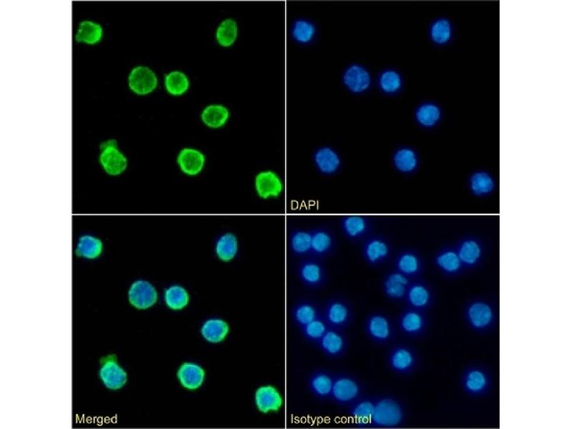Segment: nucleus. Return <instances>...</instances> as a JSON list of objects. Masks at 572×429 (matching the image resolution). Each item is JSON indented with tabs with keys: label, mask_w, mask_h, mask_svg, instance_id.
Segmentation results:
<instances>
[{
	"label": "nucleus",
	"mask_w": 572,
	"mask_h": 429,
	"mask_svg": "<svg viewBox=\"0 0 572 429\" xmlns=\"http://www.w3.org/2000/svg\"><path fill=\"white\" fill-rule=\"evenodd\" d=\"M374 408L369 428H393L403 425L407 410L403 401L391 393L374 395Z\"/></svg>",
	"instance_id": "1"
},
{
	"label": "nucleus",
	"mask_w": 572,
	"mask_h": 429,
	"mask_svg": "<svg viewBox=\"0 0 572 429\" xmlns=\"http://www.w3.org/2000/svg\"><path fill=\"white\" fill-rule=\"evenodd\" d=\"M362 328L372 343L383 347L394 343L398 335L396 321L382 310L369 313L364 319Z\"/></svg>",
	"instance_id": "2"
},
{
	"label": "nucleus",
	"mask_w": 572,
	"mask_h": 429,
	"mask_svg": "<svg viewBox=\"0 0 572 429\" xmlns=\"http://www.w3.org/2000/svg\"><path fill=\"white\" fill-rule=\"evenodd\" d=\"M322 316L330 327L347 330L354 323L356 312L349 298L342 293L334 294L322 303Z\"/></svg>",
	"instance_id": "3"
},
{
	"label": "nucleus",
	"mask_w": 572,
	"mask_h": 429,
	"mask_svg": "<svg viewBox=\"0 0 572 429\" xmlns=\"http://www.w3.org/2000/svg\"><path fill=\"white\" fill-rule=\"evenodd\" d=\"M366 391V385L359 376L349 371L334 372L331 400L336 405L347 408Z\"/></svg>",
	"instance_id": "4"
},
{
	"label": "nucleus",
	"mask_w": 572,
	"mask_h": 429,
	"mask_svg": "<svg viewBox=\"0 0 572 429\" xmlns=\"http://www.w3.org/2000/svg\"><path fill=\"white\" fill-rule=\"evenodd\" d=\"M364 261L372 268H380L389 262L394 255L391 240L385 235L374 232L360 244Z\"/></svg>",
	"instance_id": "5"
},
{
	"label": "nucleus",
	"mask_w": 572,
	"mask_h": 429,
	"mask_svg": "<svg viewBox=\"0 0 572 429\" xmlns=\"http://www.w3.org/2000/svg\"><path fill=\"white\" fill-rule=\"evenodd\" d=\"M453 244L465 269L479 267L488 253L486 241L476 234L464 235Z\"/></svg>",
	"instance_id": "6"
},
{
	"label": "nucleus",
	"mask_w": 572,
	"mask_h": 429,
	"mask_svg": "<svg viewBox=\"0 0 572 429\" xmlns=\"http://www.w3.org/2000/svg\"><path fill=\"white\" fill-rule=\"evenodd\" d=\"M298 275L302 283L311 291L325 288L330 276L325 260L313 256L302 258L298 265Z\"/></svg>",
	"instance_id": "7"
},
{
	"label": "nucleus",
	"mask_w": 572,
	"mask_h": 429,
	"mask_svg": "<svg viewBox=\"0 0 572 429\" xmlns=\"http://www.w3.org/2000/svg\"><path fill=\"white\" fill-rule=\"evenodd\" d=\"M386 363L392 373L405 376L415 370L418 365V357L415 350L409 345L394 343L389 346L386 353Z\"/></svg>",
	"instance_id": "8"
},
{
	"label": "nucleus",
	"mask_w": 572,
	"mask_h": 429,
	"mask_svg": "<svg viewBox=\"0 0 572 429\" xmlns=\"http://www.w3.org/2000/svg\"><path fill=\"white\" fill-rule=\"evenodd\" d=\"M341 233L349 242L360 244L375 232V223L372 217L365 215L342 216L338 219Z\"/></svg>",
	"instance_id": "9"
},
{
	"label": "nucleus",
	"mask_w": 572,
	"mask_h": 429,
	"mask_svg": "<svg viewBox=\"0 0 572 429\" xmlns=\"http://www.w3.org/2000/svg\"><path fill=\"white\" fill-rule=\"evenodd\" d=\"M394 268L403 273L412 281L418 279L423 274L425 261L419 250L405 247L394 255Z\"/></svg>",
	"instance_id": "10"
},
{
	"label": "nucleus",
	"mask_w": 572,
	"mask_h": 429,
	"mask_svg": "<svg viewBox=\"0 0 572 429\" xmlns=\"http://www.w3.org/2000/svg\"><path fill=\"white\" fill-rule=\"evenodd\" d=\"M316 346L328 358L338 360L348 353L350 338L347 330L330 327Z\"/></svg>",
	"instance_id": "11"
},
{
	"label": "nucleus",
	"mask_w": 572,
	"mask_h": 429,
	"mask_svg": "<svg viewBox=\"0 0 572 429\" xmlns=\"http://www.w3.org/2000/svg\"><path fill=\"white\" fill-rule=\"evenodd\" d=\"M337 251V237L330 226L321 225L312 228V245L310 256L326 261L334 256Z\"/></svg>",
	"instance_id": "12"
},
{
	"label": "nucleus",
	"mask_w": 572,
	"mask_h": 429,
	"mask_svg": "<svg viewBox=\"0 0 572 429\" xmlns=\"http://www.w3.org/2000/svg\"><path fill=\"white\" fill-rule=\"evenodd\" d=\"M466 187L471 196L486 199L492 196L497 191L496 178L490 171L478 169L471 173L466 179Z\"/></svg>",
	"instance_id": "13"
},
{
	"label": "nucleus",
	"mask_w": 572,
	"mask_h": 429,
	"mask_svg": "<svg viewBox=\"0 0 572 429\" xmlns=\"http://www.w3.org/2000/svg\"><path fill=\"white\" fill-rule=\"evenodd\" d=\"M412 280L395 268L388 270L382 280L384 296L393 303L405 301L407 287Z\"/></svg>",
	"instance_id": "14"
},
{
	"label": "nucleus",
	"mask_w": 572,
	"mask_h": 429,
	"mask_svg": "<svg viewBox=\"0 0 572 429\" xmlns=\"http://www.w3.org/2000/svg\"><path fill=\"white\" fill-rule=\"evenodd\" d=\"M422 311L409 307L401 311L396 320L398 331L411 338L422 335L427 325L426 316Z\"/></svg>",
	"instance_id": "15"
},
{
	"label": "nucleus",
	"mask_w": 572,
	"mask_h": 429,
	"mask_svg": "<svg viewBox=\"0 0 572 429\" xmlns=\"http://www.w3.org/2000/svg\"><path fill=\"white\" fill-rule=\"evenodd\" d=\"M432 262L441 273L448 276H457L465 269L453 243L440 246L433 254Z\"/></svg>",
	"instance_id": "16"
},
{
	"label": "nucleus",
	"mask_w": 572,
	"mask_h": 429,
	"mask_svg": "<svg viewBox=\"0 0 572 429\" xmlns=\"http://www.w3.org/2000/svg\"><path fill=\"white\" fill-rule=\"evenodd\" d=\"M334 372L324 367L311 371L308 378V388L311 394L321 401L331 400Z\"/></svg>",
	"instance_id": "17"
},
{
	"label": "nucleus",
	"mask_w": 572,
	"mask_h": 429,
	"mask_svg": "<svg viewBox=\"0 0 572 429\" xmlns=\"http://www.w3.org/2000/svg\"><path fill=\"white\" fill-rule=\"evenodd\" d=\"M313 160L317 171L325 177H334L342 168V158L335 150L328 146L318 149Z\"/></svg>",
	"instance_id": "18"
},
{
	"label": "nucleus",
	"mask_w": 572,
	"mask_h": 429,
	"mask_svg": "<svg viewBox=\"0 0 572 429\" xmlns=\"http://www.w3.org/2000/svg\"><path fill=\"white\" fill-rule=\"evenodd\" d=\"M116 146L115 141H107L101 146V163L106 172L111 176L121 174L128 165L127 159Z\"/></svg>",
	"instance_id": "19"
},
{
	"label": "nucleus",
	"mask_w": 572,
	"mask_h": 429,
	"mask_svg": "<svg viewBox=\"0 0 572 429\" xmlns=\"http://www.w3.org/2000/svg\"><path fill=\"white\" fill-rule=\"evenodd\" d=\"M374 395L364 394L347 408L353 424L360 428H368L374 408Z\"/></svg>",
	"instance_id": "20"
},
{
	"label": "nucleus",
	"mask_w": 572,
	"mask_h": 429,
	"mask_svg": "<svg viewBox=\"0 0 572 429\" xmlns=\"http://www.w3.org/2000/svg\"><path fill=\"white\" fill-rule=\"evenodd\" d=\"M321 316H322V303L313 297L300 298L293 310V319L300 328Z\"/></svg>",
	"instance_id": "21"
},
{
	"label": "nucleus",
	"mask_w": 572,
	"mask_h": 429,
	"mask_svg": "<svg viewBox=\"0 0 572 429\" xmlns=\"http://www.w3.org/2000/svg\"><path fill=\"white\" fill-rule=\"evenodd\" d=\"M432 291L428 283L422 280H412L407 287L405 301L408 306L424 310L432 302Z\"/></svg>",
	"instance_id": "22"
},
{
	"label": "nucleus",
	"mask_w": 572,
	"mask_h": 429,
	"mask_svg": "<svg viewBox=\"0 0 572 429\" xmlns=\"http://www.w3.org/2000/svg\"><path fill=\"white\" fill-rule=\"evenodd\" d=\"M129 301L135 307L145 309L153 306L158 300L155 288L148 282L139 281L135 282L128 293Z\"/></svg>",
	"instance_id": "23"
},
{
	"label": "nucleus",
	"mask_w": 572,
	"mask_h": 429,
	"mask_svg": "<svg viewBox=\"0 0 572 429\" xmlns=\"http://www.w3.org/2000/svg\"><path fill=\"white\" fill-rule=\"evenodd\" d=\"M158 80L155 74L146 67H137L129 77L131 89L138 95H147L157 87Z\"/></svg>",
	"instance_id": "24"
},
{
	"label": "nucleus",
	"mask_w": 572,
	"mask_h": 429,
	"mask_svg": "<svg viewBox=\"0 0 572 429\" xmlns=\"http://www.w3.org/2000/svg\"><path fill=\"white\" fill-rule=\"evenodd\" d=\"M392 164L399 173L405 176H414L420 167L419 158L417 152L407 147L401 148L394 153Z\"/></svg>",
	"instance_id": "25"
},
{
	"label": "nucleus",
	"mask_w": 572,
	"mask_h": 429,
	"mask_svg": "<svg viewBox=\"0 0 572 429\" xmlns=\"http://www.w3.org/2000/svg\"><path fill=\"white\" fill-rule=\"evenodd\" d=\"M100 375L103 383L110 389L122 388L127 382L126 372L114 360H108L102 365Z\"/></svg>",
	"instance_id": "26"
},
{
	"label": "nucleus",
	"mask_w": 572,
	"mask_h": 429,
	"mask_svg": "<svg viewBox=\"0 0 572 429\" xmlns=\"http://www.w3.org/2000/svg\"><path fill=\"white\" fill-rule=\"evenodd\" d=\"M312 245V228L294 230L290 238V247L294 256L299 258L310 256Z\"/></svg>",
	"instance_id": "27"
},
{
	"label": "nucleus",
	"mask_w": 572,
	"mask_h": 429,
	"mask_svg": "<svg viewBox=\"0 0 572 429\" xmlns=\"http://www.w3.org/2000/svg\"><path fill=\"white\" fill-rule=\"evenodd\" d=\"M255 187L257 194L262 198L278 196L282 190V184L278 176L270 171L257 176Z\"/></svg>",
	"instance_id": "28"
},
{
	"label": "nucleus",
	"mask_w": 572,
	"mask_h": 429,
	"mask_svg": "<svg viewBox=\"0 0 572 429\" xmlns=\"http://www.w3.org/2000/svg\"><path fill=\"white\" fill-rule=\"evenodd\" d=\"M178 161L183 173L189 176H195L203 170L205 157L196 150L186 148L180 152Z\"/></svg>",
	"instance_id": "29"
},
{
	"label": "nucleus",
	"mask_w": 572,
	"mask_h": 429,
	"mask_svg": "<svg viewBox=\"0 0 572 429\" xmlns=\"http://www.w3.org/2000/svg\"><path fill=\"white\" fill-rule=\"evenodd\" d=\"M255 401L257 408L263 413L278 410L282 403L280 393L272 386L260 387L256 392Z\"/></svg>",
	"instance_id": "30"
},
{
	"label": "nucleus",
	"mask_w": 572,
	"mask_h": 429,
	"mask_svg": "<svg viewBox=\"0 0 572 429\" xmlns=\"http://www.w3.org/2000/svg\"><path fill=\"white\" fill-rule=\"evenodd\" d=\"M345 85L354 93L366 91L370 86V76L363 68L358 66L350 67L344 77Z\"/></svg>",
	"instance_id": "31"
},
{
	"label": "nucleus",
	"mask_w": 572,
	"mask_h": 429,
	"mask_svg": "<svg viewBox=\"0 0 572 429\" xmlns=\"http://www.w3.org/2000/svg\"><path fill=\"white\" fill-rule=\"evenodd\" d=\"M205 373L199 365L184 363L178 371V378L182 385L188 389H196L203 383Z\"/></svg>",
	"instance_id": "32"
},
{
	"label": "nucleus",
	"mask_w": 572,
	"mask_h": 429,
	"mask_svg": "<svg viewBox=\"0 0 572 429\" xmlns=\"http://www.w3.org/2000/svg\"><path fill=\"white\" fill-rule=\"evenodd\" d=\"M468 316L474 327L484 328L491 322L493 313L487 303L478 301L470 306Z\"/></svg>",
	"instance_id": "33"
},
{
	"label": "nucleus",
	"mask_w": 572,
	"mask_h": 429,
	"mask_svg": "<svg viewBox=\"0 0 572 429\" xmlns=\"http://www.w3.org/2000/svg\"><path fill=\"white\" fill-rule=\"evenodd\" d=\"M329 328L327 321L321 316L300 328L306 340L316 346Z\"/></svg>",
	"instance_id": "34"
},
{
	"label": "nucleus",
	"mask_w": 572,
	"mask_h": 429,
	"mask_svg": "<svg viewBox=\"0 0 572 429\" xmlns=\"http://www.w3.org/2000/svg\"><path fill=\"white\" fill-rule=\"evenodd\" d=\"M229 330L228 324L219 319L208 321L203 326L202 334L208 341L218 343L223 340Z\"/></svg>",
	"instance_id": "35"
},
{
	"label": "nucleus",
	"mask_w": 572,
	"mask_h": 429,
	"mask_svg": "<svg viewBox=\"0 0 572 429\" xmlns=\"http://www.w3.org/2000/svg\"><path fill=\"white\" fill-rule=\"evenodd\" d=\"M228 117V111L222 106H210L206 108L202 114L203 123L213 128L223 126Z\"/></svg>",
	"instance_id": "36"
},
{
	"label": "nucleus",
	"mask_w": 572,
	"mask_h": 429,
	"mask_svg": "<svg viewBox=\"0 0 572 429\" xmlns=\"http://www.w3.org/2000/svg\"><path fill=\"white\" fill-rule=\"evenodd\" d=\"M102 34L103 30L99 25L85 21L81 24L76 39L79 43L96 44L101 41Z\"/></svg>",
	"instance_id": "37"
},
{
	"label": "nucleus",
	"mask_w": 572,
	"mask_h": 429,
	"mask_svg": "<svg viewBox=\"0 0 572 429\" xmlns=\"http://www.w3.org/2000/svg\"><path fill=\"white\" fill-rule=\"evenodd\" d=\"M238 242L235 236L226 233L221 236L216 245V253L223 261H231L236 255Z\"/></svg>",
	"instance_id": "38"
},
{
	"label": "nucleus",
	"mask_w": 572,
	"mask_h": 429,
	"mask_svg": "<svg viewBox=\"0 0 572 429\" xmlns=\"http://www.w3.org/2000/svg\"><path fill=\"white\" fill-rule=\"evenodd\" d=\"M103 250L101 240L90 236H83L77 246L76 253L78 256L89 259L98 257Z\"/></svg>",
	"instance_id": "39"
},
{
	"label": "nucleus",
	"mask_w": 572,
	"mask_h": 429,
	"mask_svg": "<svg viewBox=\"0 0 572 429\" xmlns=\"http://www.w3.org/2000/svg\"><path fill=\"white\" fill-rule=\"evenodd\" d=\"M238 34V28L236 23L233 20H226L223 21L218 29L216 38L218 44L223 47H229L232 46L236 39Z\"/></svg>",
	"instance_id": "40"
},
{
	"label": "nucleus",
	"mask_w": 572,
	"mask_h": 429,
	"mask_svg": "<svg viewBox=\"0 0 572 429\" xmlns=\"http://www.w3.org/2000/svg\"><path fill=\"white\" fill-rule=\"evenodd\" d=\"M165 86L168 92L173 96L185 94L189 88L186 76L180 72H172L166 76Z\"/></svg>",
	"instance_id": "41"
},
{
	"label": "nucleus",
	"mask_w": 572,
	"mask_h": 429,
	"mask_svg": "<svg viewBox=\"0 0 572 429\" xmlns=\"http://www.w3.org/2000/svg\"><path fill=\"white\" fill-rule=\"evenodd\" d=\"M165 301L170 308L179 310L188 305L189 296L186 290L183 287L172 286L166 291Z\"/></svg>",
	"instance_id": "42"
},
{
	"label": "nucleus",
	"mask_w": 572,
	"mask_h": 429,
	"mask_svg": "<svg viewBox=\"0 0 572 429\" xmlns=\"http://www.w3.org/2000/svg\"><path fill=\"white\" fill-rule=\"evenodd\" d=\"M417 118L422 125L426 127H431L439 121L440 118V111L439 108L434 105H424L418 110Z\"/></svg>",
	"instance_id": "43"
},
{
	"label": "nucleus",
	"mask_w": 572,
	"mask_h": 429,
	"mask_svg": "<svg viewBox=\"0 0 572 429\" xmlns=\"http://www.w3.org/2000/svg\"><path fill=\"white\" fill-rule=\"evenodd\" d=\"M451 32V26L449 21L440 20L432 26L431 38L434 42L443 44L450 39Z\"/></svg>",
	"instance_id": "44"
},
{
	"label": "nucleus",
	"mask_w": 572,
	"mask_h": 429,
	"mask_svg": "<svg viewBox=\"0 0 572 429\" xmlns=\"http://www.w3.org/2000/svg\"><path fill=\"white\" fill-rule=\"evenodd\" d=\"M294 37L300 43H308L315 34V29L312 24L307 21H300L295 24Z\"/></svg>",
	"instance_id": "45"
},
{
	"label": "nucleus",
	"mask_w": 572,
	"mask_h": 429,
	"mask_svg": "<svg viewBox=\"0 0 572 429\" xmlns=\"http://www.w3.org/2000/svg\"><path fill=\"white\" fill-rule=\"evenodd\" d=\"M487 379L485 374L479 370H473L469 373L466 379V386L471 392H479L486 385Z\"/></svg>",
	"instance_id": "46"
},
{
	"label": "nucleus",
	"mask_w": 572,
	"mask_h": 429,
	"mask_svg": "<svg viewBox=\"0 0 572 429\" xmlns=\"http://www.w3.org/2000/svg\"><path fill=\"white\" fill-rule=\"evenodd\" d=\"M381 86L387 93H394L401 87L400 76L394 71L385 72L381 78Z\"/></svg>",
	"instance_id": "47"
}]
</instances>
